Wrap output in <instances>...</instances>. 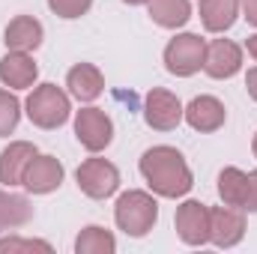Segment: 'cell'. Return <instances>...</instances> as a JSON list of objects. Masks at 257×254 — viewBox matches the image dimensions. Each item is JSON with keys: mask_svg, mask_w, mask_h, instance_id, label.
Returning a JSON list of instances; mask_svg holds the SVG:
<instances>
[{"mask_svg": "<svg viewBox=\"0 0 257 254\" xmlns=\"http://www.w3.org/2000/svg\"><path fill=\"white\" fill-rule=\"evenodd\" d=\"M141 174L147 186L162 197H183L194 186L192 171L180 150L174 147H153L141 156Z\"/></svg>", "mask_w": 257, "mask_h": 254, "instance_id": "obj_1", "label": "cell"}, {"mask_svg": "<svg viewBox=\"0 0 257 254\" xmlns=\"http://www.w3.org/2000/svg\"><path fill=\"white\" fill-rule=\"evenodd\" d=\"M114 218L126 236H147L159 218V203L147 191H126L114 206Z\"/></svg>", "mask_w": 257, "mask_h": 254, "instance_id": "obj_2", "label": "cell"}, {"mask_svg": "<svg viewBox=\"0 0 257 254\" xmlns=\"http://www.w3.org/2000/svg\"><path fill=\"white\" fill-rule=\"evenodd\" d=\"M27 117L30 123L39 129H60L72 114V105H69V96L57 84H42L36 87L30 96H27Z\"/></svg>", "mask_w": 257, "mask_h": 254, "instance_id": "obj_3", "label": "cell"}, {"mask_svg": "<svg viewBox=\"0 0 257 254\" xmlns=\"http://www.w3.org/2000/svg\"><path fill=\"white\" fill-rule=\"evenodd\" d=\"M203 57H206V42L197 33H180L165 48V66L177 78H189L194 72H200Z\"/></svg>", "mask_w": 257, "mask_h": 254, "instance_id": "obj_4", "label": "cell"}, {"mask_svg": "<svg viewBox=\"0 0 257 254\" xmlns=\"http://www.w3.org/2000/svg\"><path fill=\"white\" fill-rule=\"evenodd\" d=\"M78 189L93 200H105L120 189V171L108 162V159H87L81 162V168L75 171Z\"/></svg>", "mask_w": 257, "mask_h": 254, "instance_id": "obj_5", "label": "cell"}, {"mask_svg": "<svg viewBox=\"0 0 257 254\" xmlns=\"http://www.w3.org/2000/svg\"><path fill=\"white\" fill-rule=\"evenodd\" d=\"M75 138L81 141L84 150L90 153H102L111 141H114V123L105 111L99 108H81L75 114Z\"/></svg>", "mask_w": 257, "mask_h": 254, "instance_id": "obj_6", "label": "cell"}, {"mask_svg": "<svg viewBox=\"0 0 257 254\" xmlns=\"http://www.w3.org/2000/svg\"><path fill=\"white\" fill-rule=\"evenodd\" d=\"M144 120L156 132H171V129H177L183 123V105H180V99L174 93L156 87L144 99Z\"/></svg>", "mask_w": 257, "mask_h": 254, "instance_id": "obj_7", "label": "cell"}, {"mask_svg": "<svg viewBox=\"0 0 257 254\" xmlns=\"http://www.w3.org/2000/svg\"><path fill=\"white\" fill-rule=\"evenodd\" d=\"M177 233L186 245H206L209 242V206L200 200H186L177 209Z\"/></svg>", "mask_w": 257, "mask_h": 254, "instance_id": "obj_8", "label": "cell"}, {"mask_svg": "<svg viewBox=\"0 0 257 254\" xmlns=\"http://www.w3.org/2000/svg\"><path fill=\"white\" fill-rule=\"evenodd\" d=\"M245 236V218L233 206H215L209 209V242L218 248H233Z\"/></svg>", "mask_w": 257, "mask_h": 254, "instance_id": "obj_9", "label": "cell"}, {"mask_svg": "<svg viewBox=\"0 0 257 254\" xmlns=\"http://www.w3.org/2000/svg\"><path fill=\"white\" fill-rule=\"evenodd\" d=\"M242 69V48L230 39H215L206 45V57H203V72L209 78H233Z\"/></svg>", "mask_w": 257, "mask_h": 254, "instance_id": "obj_10", "label": "cell"}, {"mask_svg": "<svg viewBox=\"0 0 257 254\" xmlns=\"http://www.w3.org/2000/svg\"><path fill=\"white\" fill-rule=\"evenodd\" d=\"M63 165L54 159V156H33L30 159V165H27V171H24V180H21V186L27 191H33V194H48V191L60 189V183H63Z\"/></svg>", "mask_w": 257, "mask_h": 254, "instance_id": "obj_11", "label": "cell"}, {"mask_svg": "<svg viewBox=\"0 0 257 254\" xmlns=\"http://www.w3.org/2000/svg\"><path fill=\"white\" fill-rule=\"evenodd\" d=\"M183 117L194 132H218L227 120V111L215 96H197L189 102V108H183Z\"/></svg>", "mask_w": 257, "mask_h": 254, "instance_id": "obj_12", "label": "cell"}, {"mask_svg": "<svg viewBox=\"0 0 257 254\" xmlns=\"http://www.w3.org/2000/svg\"><path fill=\"white\" fill-rule=\"evenodd\" d=\"M39 75V66L33 63V57L27 51H9L3 60H0V81L12 90H27L33 87Z\"/></svg>", "mask_w": 257, "mask_h": 254, "instance_id": "obj_13", "label": "cell"}, {"mask_svg": "<svg viewBox=\"0 0 257 254\" xmlns=\"http://www.w3.org/2000/svg\"><path fill=\"white\" fill-rule=\"evenodd\" d=\"M36 156V147L27 141H12L3 153H0V183L3 186H21L24 171L30 165V159Z\"/></svg>", "mask_w": 257, "mask_h": 254, "instance_id": "obj_14", "label": "cell"}, {"mask_svg": "<svg viewBox=\"0 0 257 254\" xmlns=\"http://www.w3.org/2000/svg\"><path fill=\"white\" fill-rule=\"evenodd\" d=\"M66 87H69V93H72L78 102H93V99L102 96L105 78H102V72H99L93 63H78V66L69 69Z\"/></svg>", "mask_w": 257, "mask_h": 254, "instance_id": "obj_15", "label": "cell"}, {"mask_svg": "<svg viewBox=\"0 0 257 254\" xmlns=\"http://www.w3.org/2000/svg\"><path fill=\"white\" fill-rule=\"evenodd\" d=\"M3 42L9 51H36L42 45V24L33 15H18L9 21Z\"/></svg>", "mask_w": 257, "mask_h": 254, "instance_id": "obj_16", "label": "cell"}, {"mask_svg": "<svg viewBox=\"0 0 257 254\" xmlns=\"http://www.w3.org/2000/svg\"><path fill=\"white\" fill-rule=\"evenodd\" d=\"M239 0H200V21L209 33H224L233 27Z\"/></svg>", "mask_w": 257, "mask_h": 254, "instance_id": "obj_17", "label": "cell"}, {"mask_svg": "<svg viewBox=\"0 0 257 254\" xmlns=\"http://www.w3.org/2000/svg\"><path fill=\"white\" fill-rule=\"evenodd\" d=\"M150 18L159 27L177 30L192 18V3L189 0H150Z\"/></svg>", "mask_w": 257, "mask_h": 254, "instance_id": "obj_18", "label": "cell"}, {"mask_svg": "<svg viewBox=\"0 0 257 254\" xmlns=\"http://www.w3.org/2000/svg\"><path fill=\"white\" fill-rule=\"evenodd\" d=\"M30 218H33V206L24 194H12V191L0 189V230L21 227Z\"/></svg>", "mask_w": 257, "mask_h": 254, "instance_id": "obj_19", "label": "cell"}, {"mask_svg": "<svg viewBox=\"0 0 257 254\" xmlns=\"http://www.w3.org/2000/svg\"><path fill=\"white\" fill-rule=\"evenodd\" d=\"M218 197L224 200V206H239V209H245L248 174H242L239 168H224V171L218 174Z\"/></svg>", "mask_w": 257, "mask_h": 254, "instance_id": "obj_20", "label": "cell"}, {"mask_svg": "<svg viewBox=\"0 0 257 254\" xmlns=\"http://www.w3.org/2000/svg\"><path fill=\"white\" fill-rule=\"evenodd\" d=\"M75 251L78 254H114L117 251V239L111 230L99 227V224H90L78 233L75 239Z\"/></svg>", "mask_w": 257, "mask_h": 254, "instance_id": "obj_21", "label": "cell"}, {"mask_svg": "<svg viewBox=\"0 0 257 254\" xmlns=\"http://www.w3.org/2000/svg\"><path fill=\"white\" fill-rule=\"evenodd\" d=\"M18 120H21V102L9 90H0V138L12 135Z\"/></svg>", "mask_w": 257, "mask_h": 254, "instance_id": "obj_22", "label": "cell"}, {"mask_svg": "<svg viewBox=\"0 0 257 254\" xmlns=\"http://www.w3.org/2000/svg\"><path fill=\"white\" fill-rule=\"evenodd\" d=\"M21 251H45V254H51V245L42 242V239H21V236L0 239V254H21Z\"/></svg>", "mask_w": 257, "mask_h": 254, "instance_id": "obj_23", "label": "cell"}, {"mask_svg": "<svg viewBox=\"0 0 257 254\" xmlns=\"http://www.w3.org/2000/svg\"><path fill=\"white\" fill-rule=\"evenodd\" d=\"M48 6L60 18H81L93 6V0H48Z\"/></svg>", "mask_w": 257, "mask_h": 254, "instance_id": "obj_24", "label": "cell"}, {"mask_svg": "<svg viewBox=\"0 0 257 254\" xmlns=\"http://www.w3.org/2000/svg\"><path fill=\"white\" fill-rule=\"evenodd\" d=\"M245 209L257 212V171L248 174V197H245Z\"/></svg>", "mask_w": 257, "mask_h": 254, "instance_id": "obj_25", "label": "cell"}, {"mask_svg": "<svg viewBox=\"0 0 257 254\" xmlns=\"http://www.w3.org/2000/svg\"><path fill=\"white\" fill-rule=\"evenodd\" d=\"M245 90H248V96L257 102V66L248 69V75H245Z\"/></svg>", "mask_w": 257, "mask_h": 254, "instance_id": "obj_26", "label": "cell"}, {"mask_svg": "<svg viewBox=\"0 0 257 254\" xmlns=\"http://www.w3.org/2000/svg\"><path fill=\"white\" fill-rule=\"evenodd\" d=\"M242 9H245V18L257 27V0H242Z\"/></svg>", "mask_w": 257, "mask_h": 254, "instance_id": "obj_27", "label": "cell"}, {"mask_svg": "<svg viewBox=\"0 0 257 254\" xmlns=\"http://www.w3.org/2000/svg\"><path fill=\"white\" fill-rule=\"evenodd\" d=\"M245 48H248V54H251V57L257 60V33H254V36H248V42H245Z\"/></svg>", "mask_w": 257, "mask_h": 254, "instance_id": "obj_28", "label": "cell"}, {"mask_svg": "<svg viewBox=\"0 0 257 254\" xmlns=\"http://www.w3.org/2000/svg\"><path fill=\"white\" fill-rule=\"evenodd\" d=\"M123 3H128V6H141V3H150V0H123Z\"/></svg>", "mask_w": 257, "mask_h": 254, "instance_id": "obj_29", "label": "cell"}, {"mask_svg": "<svg viewBox=\"0 0 257 254\" xmlns=\"http://www.w3.org/2000/svg\"><path fill=\"white\" fill-rule=\"evenodd\" d=\"M251 150H254V159H257V135H254V144H251Z\"/></svg>", "mask_w": 257, "mask_h": 254, "instance_id": "obj_30", "label": "cell"}]
</instances>
